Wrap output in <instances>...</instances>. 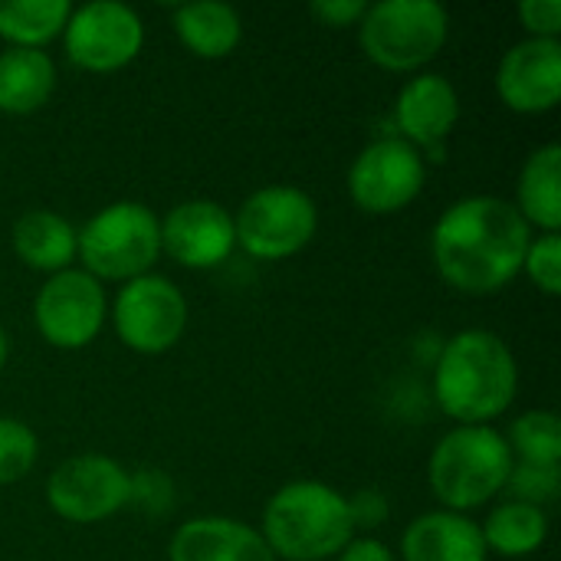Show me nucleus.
Here are the masks:
<instances>
[{
    "label": "nucleus",
    "instance_id": "f257e3e1",
    "mask_svg": "<svg viewBox=\"0 0 561 561\" xmlns=\"http://www.w3.org/2000/svg\"><path fill=\"white\" fill-rule=\"evenodd\" d=\"M533 227L516 204L477 194L450 204L431 237L434 263L440 276L470 296H490L510 286L523 273Z\"/></svg>",
    "mask_w": 561,
    "mask_h": 561
},
{
    "label": "nucleus",
    "instance_id": "f03ea898",
    "mask_svg": "<svg viewBox=\"0 0 561 561\" xmlns=\"http://www.w3.org/2000/svg\"><path fill=\"white\" fill-rule=\"evenodd\" d=\"M519 368L510 345L486 329L457 332L434 368V398L460 424H486L510 411Z\"/></svg>",
    "mask_w": 561,
    "mask_h": 561
},
{
    "label": "nucleus",
    "instance_id": "7ed1b4c3",
    "mask_svg": "<svg viewBox=\"0 0 561 561\" xmlns=\"http://www.w3.org/2000/svg\"><path fill=\"white\" fill-rule=\"evenodd\" d=\"M355 523L348 500L316 480H299L273 493L263 510V539L276 559L325 561L342 556Z\"/></svg>",
    "mask_w": 561,
    "mask_h": 561
},
{
    "label": "nucleus",
    "instance_id": "20e7f679",
    "mask_svg": "<svg viewBox=\"0 0 561 561\" xmlns=\"http://www.w3.org/2000/svg\"><path fill=\"white\" fill-rule=\"evenodd\" d=\"M513 463V450L500 431L490 424H460L434 447L427 480L434 496L463 516L506 490Z\"/></svg>",
    "mask_w": 561,
    "mask_h": 561
},
{
    "label": "nucleus",
    "instance_id": "39448f33",
    "mask_svg": "<svg viewBox=\"0 0 561 561\" xmlns=\"http://www.w3.org/2000/svg\"><path fill=\"white\" fill-rule=\"evenodd\" d=\"M76 256L99 283H131L161 256V220L138 201L108 204L82 230H76Z\"/></svg>",
    "mask_w": 561,
    "mask_h": 561
},
{
    "label": "nucleus",
    "instance_id": "423d86ee",
    "mask_svg": "<svg viewBox=\"0 0 561 561\" xmlns=\"http://www.w3.org/2000/svg\"><path fill=\"white\" fill-rule=\"evenodd\" d=\"M450 16L437 0H381L362 16V49L391 72L427 66L447 43Z\"/></svg>",
    "mask_w": 561,
    "mask_h": 561
},
{
    "label": "nucleus",
    "instance_id": "0eeeda50",
    "mask_svg": "<svg viewBox=\"0 0 561 561\" xmlns=\"http://www.w3.org/2000/svg\"><path fill=\"white\" fill-rule=\"evenodd\" d=\"M319 227L312 197L289 184L260 187L233 217L237 243L256 260H286L299 253Z\"/></svg>",
    "mask_w": 561,
    "mask_h": 561
},
{
    "label": "nucleus",
    "instance_id": "6e6552de",
    "mask_svg": "<svg viewBox=\"0 0 561 561\" xmlns=\"http://www.w3.org/2000/svg\"><path fill=\"white\" fill-rule=\"evenodd\" d=\"M145 43L141 16L118 0H92L69 13L62 30L66 56L85 72H115L128 66Z\"/></svg>",
    "mask_w": 561,
    "mask_h": 561
},
{
    "label": "nucleus",
    "instance_id": "1a4fd4ad",
    "mask_svg": "<svg viewBox=\"0 0 561 561\" xmlns=\"http://www.w3.org/2000/svg\"><path fill=\"white\" fill-rule=\"evenodd\" d=\"M187 325V299L181 289L154 273L125 283L115 296V332L138 355H161L174 348Z\"/></svg>",
    "mask_w": 561,
    "mask_h": 561
},
{
    "label": "nucleus",
    "instance_id": "9d476101",
    "mask_svg": "<svg viewBox=\"0 0 561 561\" xmlns=\"http://www.w3.org/2000/svg\"><path fill=\"white\" fill-rule=\"evenodd\" d=\"M49 510L66 523H102L128 506L131 477L102 454H82L59 463L46 480Z\"/></svg>",
    "mask_w": 561,
    "mask_h": 561
},
{
    "label": "nucleus",
    "instance_id": "9b49d317",
    "mask_svg": "<svg viewBox=\"0 0 561 561\" xmlns=\"http://www.w3.org/2000/svg\"><path fill=\"white\" fill-rule=\"evenodd\" d=\"M105 312H108L105 289L85 270L53 273L33 302V322L39 335L53 348H66V352L85 348L99 335Z\"/></svg>",
    "mask_w": 561,
    "mask_h": 561
},
{
    "label": "nucleus",
    "instance_id": "f8f14e48",
    "mask_svg": "<svg viewBox=\"0 0 561 561\" xmlns=\"http://www.w3.org/2000/svg\"><path fill=\"white\" fill-rule=\"evenodd\" d=\"M427 164L404 138L371 141L348 171V194L365 214H398L424 187Z\"/></svg>",
    "mask_w": 561,
    "mask_h": 561
},
{
    "label": "nucleus",
    "instance_id": "ddd939ff",
    "mask_svg": "<svg viewBox=\"0 0 561 561\" xmlns=\"http://www.w3.org/2000/svg\"><path fill=\"white\" fill-rule=\"evenodd\" d=\"M496 92L503 105L519 115L552 112L561 99V43L559 39H523L496 69Z\"/></svg>",
    "mask_w": 561,
    "mask_h": 561
},
{
    "label": "nucleus",
    "instance_id": "4468645a",
    "mask_svg": "<svg viewBox=\"0 0 561 561\" xmlns=\"http://www.w3.org/2000/svg\"><path fill=\"white\" fill-rule=\"evenodd\" d=\"M233 247V217L214 201H184L161 220V250L187 270H210Z\"/></svg>",
    "mask_w": 561,
    "mask_h": 561
},
{
    "label": "nucleus",
    "instance_id": "2eb2a0df",
    "mask_svg": "<svg viewBox=\"0 0 561 561\" xmlns=\"http://www.w3.org/2000/svg\"><path fill=\"white\" fill-rule=\"evenodd\" d=\"M460 118V99L450 79L424 72L398 92L394 122L411 148H424L434 161L444 158V141Z\"/></svg>",
    "mask_w": 561,
    "mask_h": 561
},
{
    "label": "nucleus",
    "instance_id": "dca6fc26",
    "mask_svg": "<svg viewBox=\"0 0 561 561\" xmlns=\"http://www.w3.org/2000/svg\"><path fill=\"white\" fill-rule=\"evenodd\" d=\"M168 559L171 561H276L270 552L266 539L237 523V519H224V516H201L184 523L171 546H168Z\"/></svg>",
    "mask_w": 561,
    "mask_h": 561
},
{
    "label": "nucleus",
    "instance_id": "f3484780",
    "mask_svg": "<svg viewBox=\"0 0 561 561\" xmlns=\"http://www.w3.org/2000/svg\"><path fill=\"white\" fill-rule=\"evenodd\" d=\"M404 561H486V542L473 519L437 510L417 516L401 536Z\"/></svg>",
    "mask_w": 561,
    "mask_h": 561
},
{
    "label": "nucleus",
    "instance_id": "a211bd4d",
    "mask_svg": "<svg viewBox=\"0 0 561 561\" xmlns=\"http://www.w3.org/2000/svg\"><path fill=\"white\" fill-rule=\"evenodd\" d=\"M56 89V66L43 49L7 46L0 53V112L30 115L49 102Z\"/></svg>",
    "mask_w": 561,
    "mask_h": 561
},
{
    "label": "nucleus",
    "instance_id": "6ab92c4d",
    "mask_svg": "<svg viewBox=\"0 0 561 561\" xmlns=\"http://www.w3.org/2000/svg\"><path fill=\"white\" fill-rule=\"evenodd\" d=\"M16 256L39 273H62L76 260V227L53 210H26L13 224Z\"/></svg>",
    "mask_w": 561,
    "mask_h": 561
},
{
    "label": "nucleus",
    "instance_id": "aec40b11",
    "mask_svg": "<svg viewBox=\"0 0 561 561\" xmlns=\"http://www.w3.org/2000/svg\"><path fill=\"white\" fill-rule=\"evenodd\" d=\"M174 33L194 56L224 59L240 46L243 23L230 3L194 0V3H184L174 10Z\"/></svg>",
    "mask_w": 561,
    "mask_h": 561
},
{
    "label": "nucleus",
    "instance_id": "412c9836",
    "mask_svg": "<svg viewBox=\"0 0 561 561\" xmlns=\"http://www.w3.org/2000/svg\"><path fill=\"white\" fill-rule=\"evenodd\" d=\"M516 210L529 227L542 233H559L561 227V145H546L529 154L519 171Z\"/></svg>",
    "mask_w": 561,
    "mask_h": 561
},
{
    "label": "nucleus",
    "instance_id": "4be33fe9",
    "mask_svg": "<svg viewBox=\"0 0 561 561\" xmlns=\"http://www.w3.org/2000/svg\"><path fill=\"white\" fill-rule=\"evenodd\" d=\"M480 533H483L486 552H496L503 559H526L542 549L549 536V519L539 506L510 500L490 513Z\"/></svg>",
    "mask_w": 561,
    "mask_h": 561
},
{
    "label": "nucleus",
    "instance_id": "5701e85b",
    "mask_svg": "<svg viewBox=\"0 0 561 561\" xmlns=\"http://www.w3.org/2000/svg\"><path fill=\"white\" fill-rule=\"evenodd\" d=\"M69 0H0V39L20 49H39L66 30Z\"/></svg>",
    "mask_w": 561,
    "mask_h": 561
},
{
    "label": "nucleus",
    "instance_id": "b1692460",
    "mask_svg": "<svg viewBox=\"0 0 561 561\" xmlns=\"http://www.w3.org/2000/svg\"><path fill=\"white\" fill-rule=\"evenodd\" d=\"M510 450L519 463L559 467L561 463V421L556 411H529L510 427Z\"/></svg>",
    "mask_w": 561,
    "mask_h": 561
},
{
    "label": "nucleus",
    "instance_id": "393cba45",
    "mask_svg": "<svg viewBox=\"0 0 561 561\" xmlns=\"http://www.w3.org/2000/svg\"><path fill=\"white\" fill-rule=\"evenodd\" d=\"M39 457L36 434L13 417H0V486L23 480Z\"/></svg>",
    "mask_w": 561,
    "mask_h": 561
},
{
    "label": "nucleus",
    "instance_id": "a878e982",
    "mask_svg": "<svg viewBox=\"0 0 561 561\" xmlns=\"http://www.w3.org/2000/svg\"><path fill=\"white\" fill-rule=\"evenodd\" d=\"M523 273L536 283V289H542L546 296H559L561 293V237L559 233H542L529 243L526 260H523Z\"/></svg>",
    "mask_w": 561,
    "mask_h": 561
},
{
    "label": "nucleus",
    "instance_id": "bb28decb",
    "mask_svg": "<svg viewBox=\"0 0 561 561\" xmlns=\"http://www.w3.org/2000/svg\"><path fill=\"white\" fill-rule=\"evenodd\" d=\"M516 493V503H529L539 506L559 496V467H536V463H513L510 483Z\"/></svg>",
    "mask_w": 561,
    "mask_h": 561
},
{
    "label": "nucleus",
    "instance_id": "cd10ccee",
    "mask_svg": "<svg viewBox=\"0 0 561 561\" xmlns=\"http://www.w3.org/2000/svg\"><path fill=\"white\" fill-rule=\"evenodd\" d=\"M519 16L523 26L533 33V39H559L561 0H523Z\"/></svg>",
    "mask_w": 561,
    "mask_h": 561
},
{
    "label": "nucleus",
    "instance_id": "c85d7f7f",
    "mask_svg": "<svg viewBox=\"0 0 561 561\" xmlns=\"http://www.w3.org/2000/svg\"><path fill=\"white\" fill-rule=\"evenodd\" d=\"M141 503L151 513H161L171 506V483L158 473V470H145L141 477L131 480V500L128 503Z\"/></svg>",
    "mask_w": 561,
    "mask_h": 561
},
{
    "label": "nucleus",
    "instance_id": "c756f323",
    "mask_svg": "<svg viewBox=\"0 0 561 561\" xmlns=\"http://www.w3.org/2000/svg\"><path fill=\"white\" fill-rule=\"evenodd\" d=\"M368 3L365 0H316L312 3V16L322 20L325 26H352L362 23Z\"/></svg>",
    "mask_w": 561,
    "mask_h": 561
},
{
    "label": "nucleus",
    "instance_id": "7c9ffc66",
    "mask_svg": "<svg viewBox=\"0 0 561 561\" xmlns=\"http://www.w3.org/2000/svg\"><path fill=\"white\" fill-rule=\"evenodd\" d=\"M348 510H352L355 529H371V526H378V523L388 519V503L375 490H362L355 500H348Z\"/></svg>",
    "mask_w": 561,
    "mask_h": 561
},
{
    "label": "nucleus",
    "instance_id": "2f4dec72",
    "mask_svg": "<svg viewBox=\"0 0 561 561\" xmlns=\"http://www.w3.org/2000/svg\"><path fill=\"white\" fill-rule=\"evenodd\" d=\"M339 561H398V559H394V552H391L385 542H378V539H352V542L342 549Z\"/></svg>",
    "mask_w": 561,
    "mask_h": 561
},
{
    "label": "nucleus",
    "instance_id": "473e14b6",
    "mask_svg": "<svg viewBox=\"0 0 561 561\" xmlns=\"http://www.w3.org/2000/svg\"><path fill=\"white\" fill-rule=\"evenodd\" d=\"M7 355H10V342H7V332L0 329V371H3V365H7Z\"/></svg>",
    "mask_w": 561,
    "mask_h": 561
}]
</instances>
